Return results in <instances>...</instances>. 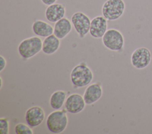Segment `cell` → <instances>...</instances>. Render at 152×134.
Here are the masks:
<instances>
[{"mask_svg": "<svg viewBox=\"0 0 152 134\" xmlns=\"http://www.w3.org/2000/svg\"><path fill=\"white\" fill-rule=\"evenodd\" d=\"M71 81L77 88L88 86L93 80V74L87 64L82 62L74 67L70 74Z\"/></svg>", "mask_w": 152, "mask_h": 134, "instance_id": "cell-1", "label": "cell"}, {"mask_svg": "<svg viewBox=\"0 0 152 134\" xmlns=\"http://www.w3.org/2000/svg\"><path fill=\"white\" fill-rule=\"evenodd\" d=\"M43 42L38 36H33L22 40L18 46V52L24 59H29L42 50Z\"/></svg>", "mask_w": 152, "mask_h": 134, "instance_id": "cell-2", "label": "cell"}, {"mask_svg": "<svg viewBox=\"0 0 152 134\" xmlns=\"http://www.w3.org/2000/svg\"><path fill=\"white\" fill-rule=\"evenodd\" d=\"M67 125L68 117L65 110H56L51 112L46 119V126L48 130L55 134L63 132Z\"/></svg>", "mask_w": 152, "mask_h": 134, "instance_id": "cell-3", "label": "cell"}, {"mask_svg": "<svg viewBox=\"0 0 152 134\" xmlns=\"http://www.w3.org/2000/svg\"><path fill=\"white\" fill-rule=\"evenodd\" d=\"M125 4L123 0H107L102 5V15L107 21H115L124 13Z\"/></svg>", "mask_w": 152, "mask_h": 134, "instance_id": "cell-4", "label": "cell"}, {"mask_svg": "<svg viewBox=\"0 0 152 134\" xmlns=\"http://www.w3.org/2000/svg\"><path fill=\"white\" fill-rule=\"evenodd\" d=\"M102 42L107 49L113 51H119L124 46V37L119 30L110 28L106 31L102 37Z\"/></svg>", "mask_w": 152, "mask_h": 134, "instance_id": "cell-5", "label": "cell"}, {"mask_svg": "<svg viewBox=\"0 0 152 134\" xmlns=\"http://www.w3.org/2000/svg\"><path fill=\"white\" fill-rule=\"evenodd\" d=\"M71 21L80 38H83L89 32L91 21L84 13L82 12L74 13L71 16Z\"/></svg>", "mask_w": 152, "mask_h": 134, "instance_id": "cell-6", "label": "cell"}, {"mask_svg": "<svg viewBox=\"0 0 152 134\" xmlns=\"http://www.w3.org/2000/svg\"><path fill=\"white\" fill-rule=\"evenodd\" d=\"M151 60V54L146 47H139L135 49L131 54V63L137 69H143L147 67Z\"/></svg>", "mask_w": 152, "mask_h": 134, "instance_id": "cell-7", "label": "cell"}, {"mask_svg": "<svg viewBox=\"0 0 152 134\" xmlns=\"http://www.w3.org/2000/svg\"><path fill=\"white\" fill-rule=\"evenodd\" d=\"M45 113L43 109L37 106L28 109L25 113V119L27 124L30 128H36L39 126L44 120Z\"/></svg>", "mask_w": 152, "mask_h": 134, "instance_id": "cell-8", "label": "cell"}, {"mask_svg": "<svg viewBox=\"0 0 152 134\" xmlns=\"http://www.w3.org/2000/svg\"><path fill=\"white\" fill-rule=\"evenodd\" d=\"M86 104L83 96L77 93H73L66 98L65 102V108L68 112L77 114L84 109Z\"/></svg>", "mask_w": 152, "mask_h": 134, "instance_id": "cell-9", "label": "cell"}, {"mask_svg": "<svg viewBox=\"0 0 152 134\" xmlns=\"http://www.w3.org/2000/svg\"><path fill=\"white\" fill-rule=\"evenodd\" d=\"M107 19L102 16H97L91 20L89 33L94 38H100L103 37L107 30Z\"/></svg>", "mask_w": 152, "mask_h": 134, "instance_id": "cell-10", "label": "cell"}, {"mask_svg": "<svg viewBox=\"0 0 152 134\" xmlns=\"http://www.w3.org/2000/svg\"><path fill=\"white\" fill-rule=\"evenodd\" d=\"M66 13V8L64 4L55 3L48 5L45 10V17L50 22L55 23L63 18Z\"/></svg>", "mask_w": 152, "mask_h": 134, "instance_id": "cell-11", "label": "cell"}, {"mask_svg": "<svg viewBox=\"0 0 152 134\" xmlns=\"http://www.w3.org/2000/svg\"><path fill=\"white\" fill-rule=\"evenodd\" d=\"M103 94L102 87L99 83L90 84L85 90L83 98L86 104L91 105L96 103Z\"/></svg>", "mask_w": 152, "mask_h": 134, "instance_id": "cell-12", "label": "cell"}, {"mask_svg": "<svg viewBox=\"0 0 152 134\" xmlns=\"http://www.w3.org/2000/svg\"><path fill=\"white\" fill-rule=\"evenodd\" d=\"M71 21L67 18L64 17L55 23L53 34L59 40L66 37L72 30Z\"/></svg>", "mask_w": 152, "mask_h": 134, "instance_id": "cell-13", "label": "cell"}, {"mask_svg": "<svg viewBox=\"0 0 152 134\" xmlns=\"http://www.w3.org/2000/svg\"><path fill=\"white\" fill-rule=\"evenodd\" d=\"M31 28L33 32L38 37L45 38L53 34V27L49 23L40 19L34 21Z\"/></svg>", "mask_w": 152, "mask_h": 134, "instance_id": "cell-14", "label": "cell"}, {"mask_svg": "<svg viewBox=\"0 0 152 134\" xmlns=\"http://www.w3.org/2000/svg\"><path fill=\"white\" fill-rule=\"evenodd\" d=\"M60 40L53 34L45 37L43 41L42 51L48 55L55 53L60 47Z\"/></svg>", "mask_w": 152, "mask_h": 134, "instance_id": "cell-15", "label": "cell"}, {"mask_svg": "<svg viewBox=\"0 0 152 134\" xmlns=\"http://www.w3.org/2000/svg\"><path fill=\"white\" fill-rule=\"evenodd\" d=\"M66 93L63 90H58L53 92L49 99L50 107L55 110L60 109L66 99Z\"/></svg>", "mask_w": 152, "mask_h": 134, "instance_id": "cell-16", "label": "cell"}, {"mask_svg": "<svg viewBox=\"0 0 152 134\" xmlns=\"http://www.w3.org/2000/svg\"><path fill=\"white\" fill-rule=\"evenodd\" d=\"M14 131L16 134H33V132L31 128L27 125L23 123L17 124L14 128Z\"/></svg>", "mask_w": 152, "mask_h": 134, "instance_id": "cell-17", "label": "cell"}, {"mask_svg": "<svg viewBox=\"0 0 152 134\" xmlns=\"http://www.w3.org/2000/svg\"><path fill=\"white\" fill-rule=\"evenodd\" d=\"M10 130L9 120L5 117L0 118V133L8 134Z\"/></svg>", "mask_w": 152, "mask_h": 134, "instance_id": "cell-18", "label": "cell"}, {"mask_svg": "<svg viewBox=\"0 0 152 134\" xmlns=\"http://www.w3.org/2000/svg\"><path fill=\"white\" fill-rule=\"evenodd\" d=\"M6 64H7L6 59L2 55H1L0 56V71L1 72L4 70V69L6 66Z\"/></svg>", "mask_w": 152, "mask_h": 134, "instance_id": "cell-19", "label": "cell"}, {"mask_svg": "<svg viewBox=\"0 0 152 134\" xmlns=\"http://www.w3.org/2000/svg\"><path fill=\"white\" fill-rule=\"evenodd\" d=\"M57 0H41L42 2L45 5H50L53 4H55Z\"/></svg>", "mask_w": 152, "mask_h": 134, "instance_id": "cell-20", "label": "cell"}, {"mask_svg": "<svg viewBox=\"0 0 152 134\" xmlns=\"http://www.w3.org/2000/svg\"><path fill=\"white\" fill-rule=\"evenodd\" d=\"M2 79L1 77V89L2 88Z\"/></svg>", "mask_w": 152, "mask_h": 134, "instance_id": "cell-21", "label": "cell"}]
</instances>
